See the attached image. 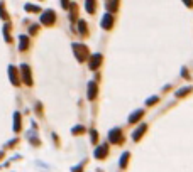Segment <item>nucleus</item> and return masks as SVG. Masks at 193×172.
I'll return each instance as SVG.
<instances>
[{"label": "nucleus", "instance_id": "nucleus-1", "mask_svg": "<svg viewBox=\"0 0 193 172\" xmlns=\"http://www.w3.org/2000/svg\"><path fill=\"white\" fill-rule=\"evenodd\" d=\"M73 49H75V52H76V56H78V61H85V59L88 58V49H87V46H83V44H73Z\"/></svg>", "mask_w": 193, "mask_h": 172}, {"label": "nucleus", "instance_id": "nucleus-2", "mask_svg": "<svg viewBox=\"0 0 193 172\" xmlns=\"http://www.w3.org/2000/svg\"><path fill=\"white\" fill-rule=\"evenodd\" d=\"M41 20H43L44 26H51V24H54V20H56L54 12H53V10H47L46 14L43 15V19H41Z\"/></svg>", "mask_w": 193, "mask_h": 172}, {"label": "nucleus", "instance_id": "nucleus-3", "mask_svg": "<svg viewBox=\"0 0 193 172\" xmlns=\"http://www.w3.org/2000/svg\"><path fill=\"white\" fill-rule=\"evenodd\" d=\"M20 69H22V74H24V83H26L27 86H31V84H32V76H31V73H29V66L22 64Z\"/></svg>", "mask_w": 193, "mask_h": 172}, {"label": "nucleus", "instance_id": "nucleus-4", "mask_svg": "<svg viewBox=\"0 0 193 172\" xmlns=\"http://www.w3.org/2000/svg\"><path fill=\"white\" fill-rule=\"evenodd\" d=\"M110 142L122 143V132H120L119 128H113L112 132H110Z\"/></svg>", "mask_w": 193, "mask_h": 172}, {"label": "nucleus", "instance_id": "nucleus-5", "mask_svg": "<svg viewBox=\"0 0 193 172\" xmlns=\"http://www.w3.org/2000/svg\"><path fill=\"white\" fill-rule=\"evenodd\" d=\"M100 62H102V56L100 54H93L91 62H90V68L91 69H97V66H100Z\"/></svg>", "mask_w": 193, "mask_h": 172}, {"label": "nucleus", "instance_id": "nucleus-6", "mask_svg": "<svg viewBox=\"0 0 193 172\" xmlns=\"http://www.w3.org/2000/svg\"><path fill=\"white\" fill-rule=\"evenodd\" d=\"M112 24H113L112 15H110V14H107V15H105V19H103V22H102V27H103V29H107V30H109L110 27H112Z\"/></svg>", "mask_w": 193, "mask_h": 172}, {"label": "nucleus", "instance_id": "nucleus-7", "mask_svg": "<svg viewBox=\"0 0 193 172\" xmlns=\"http://www.w3.org/2000/svg\"><path fill=\"white\" fill-rule=\"evenodd\" d=\"M146 128H147V125H146V123H142V125H141V128H137V130L134 132V140H139V139H141V135H142L144 132H146Z\"/></svg>", "mask_w": 193, "mask_h": 172}, {"label": "nucleus", "instance_id": "nucleus-8", "mask_svg": "<svg viewBox=\"0 0 193 172\" xmlns=\"http://www.w3.org/2000/svg\"><path fill=\"white\" fill-rule=\"evenodd\" d=\"M9 69H10V79H12V84H15V86H17V84H20V83H19V76H17V73H15V68H14V66H10Z\"/></svg>", "mask_w": 193, "mask_h": 172}, {"label": "nucleus", "instance_id": "nucleus-9", "mask_svg": "<svg viewBox=\"0 0 193 172\" xmlns=\"http://www.w3.org/2000/svg\"><path fill=\"white\" fill-rule=\"evenodd\" d=\"M95 155L98 159H103V157H107V145H102L100 149H97V152H95Z\"/></svg>", "mask_w": 193, "mask_h": 172}, {"label": "nucleus", "instance_id": "nucleus-10", "mask_svg": "<svg viewBox=\"0 0 193 172\" xmlns=\"http://www.w3.org/2000/svg\"><path fill=\"white\" fill-rule=\"evenodd\" d=\"M95 90H97V88H95V83L91 81V83H90V88H88V98H90V100L95 98Z\"/></svg>", "mask_w": 193, "mask_h": 172}, {"label": "nucleus", "instance_id": "nucleus-11", "mask_svg": "<svg viewBox=\"0 0 193 172\" xmlns=\"http://www.w3.org/2000/svg\"><path fill=\"white\" fill-rule=\"evenodd\" d=\"M142 115H144V111H135V113L132 115L131 118H129V123H134V121H135V120H139V118H141Z\"/></svg>", "mask_w": 193, "mask_h": 172}, {"label": "nucleus", "instance_id": "nucleus-12", "mask_svg": "<svg viewBox=\"0 0 193 172\" xmlns=\"http://www.w3.org/2000/svg\"><path fill=\"white\" fill-rule=\"evenodd\" d=\"M27 44H29V39H27L26 36L20 37V49L24 51V49H27Z\"/></svg>", "mask_w": 193, "mask_h": 172}, {"label": "nucleus", "instance_id": "nucleus-13", "mask_svg": "<svg viewBox=\"0 0 193 172\" xmlns=\"http://www.w3.org/2000/svg\"><path fill=\"white\" fill-rule=\"evenodd\" d=\"M80 32L81 34H87V24H85L83 20H80Z\"/></svg>", "mask_w": 193, "mask_h": 172}, {"label": "nucleus", "instance_id": "nucleus-14", "mask_svg": "<svg viewBox=\"0 0 193 172\" xmlns=\"http://www.w3.org/2000/svg\"><path fill=\"white\" fill-rule=\"evenodd\" d=\"M87 9H88V12H93V9H95V4H87Z\"/></svg>", "mask_w": 193, "mask_h": 172}]
</instances>
